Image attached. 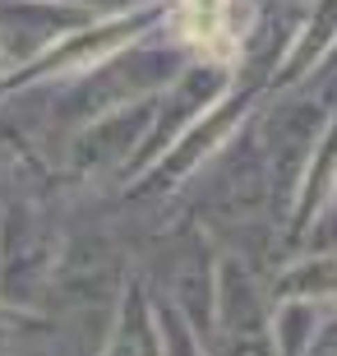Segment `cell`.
Returning <instances> with one entry per match:
<instances>
[{"mask_svg": "<svg viewBox=\"0 0 337 356\" xmlns=\"http://www.w3.org/2000/svg\"><path fill=\"white\" fill-rule=\"evenodd\" d=\"M185 38L204 56L227 60L236 51V24H231V0H176Z\"/></svg>", "mask_w": 337, "mask_h": 356, "instance_id": "cell-1", "label": "cell"}]
</instances>
